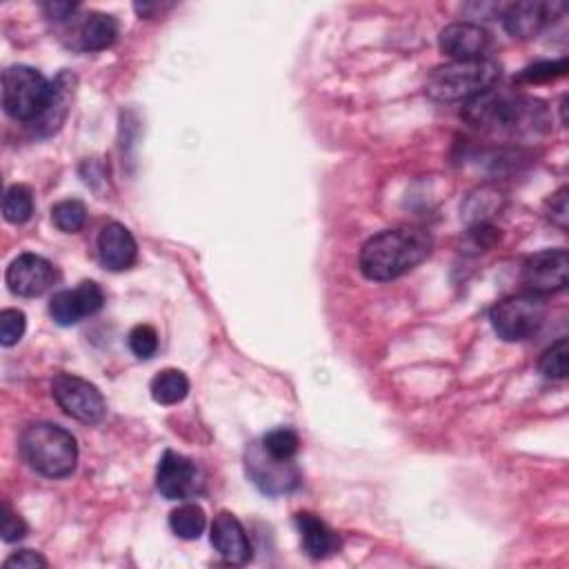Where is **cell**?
Listing matches in <instances>:
<instances>
[{"instance_id": "cell-1", "label": "cell", "mask_w": 569, "mask_h": 569, "mask_svg": "<svg viewBox=\"0 0 569 569\" xmlns=\"http://www.w3.org/2000/svg\"><path fill=\"white\" fill-rule=\"evenodd\" d=\"M462 116L473 127L511 136H538L549 124L547 109L540 100L496 89L467 100Z\"/></svg>"}, {"instance_id": "cell-2", "label": "cell", "mask_w": 569, "mask_h": 569, "mask_svg": "<svg viewBox=\"0 0 569 569\" xmlns=\"http://www.w3.org/2000/svg\"><path fill=\"white\" fill-rule=\"evenodd\" d=\"M429 251L431 238L422 229H385L362 244L358 267L365 278L389 282L416 269L429 256Z\"/></svg>"}, {"instance_id": "cell-3", "label": "cell", "mask_w": 569, "mask_h": 569, "mask_svg": "<svg viewBox=\"0 0 569 569\" xmlns=\"http://www.w3.org/2000/svg\"><path fill=\"white\" fill-rule=\"evenodd\" d=\"M20 451L29 467L44 478H67L78 462L76 438L53 422L29 425L20 438Z\"/></svg>"}, {"instance_id": "cell-4", "label": "cell", "mask_w": 569, "mask_h": 569, "mask_svg": "<svg viewBox=\"0 0 569 569\" xmlns=\"http://www.w3.org/2000/svg\"><path fill=\"white\" fill-rule=\"evenodd\" d=\"M500 78V62L493 58L449 62L429 73L425 89L438 102L471 100L489 91Z\"/></svg>"}, {"instance_id": "cell-5", "label": "cell", "mask_w": 569, "mask_h": 569, "mask_svg": "<svg viewBox=\"0 0 569 569\" xmlns=\"http://www.w3.org/2000/svg\"><path fill=\"white\" fill-rule=\"evenodd\" d=\"M51 82L27 64H13L2 71V107L13 120L31 122L49 98Z\"/></svg>"}, {"instance_id": "cell-6", "label": "cell", "mask_w": 569, "mask_h": 569, "mask_svg": "<svg viewBox=\"0 0 569 569\" xmlns=\"http://www.w3.org/2000/svg\"><path fill=\"white\" fill-rule=\"evenodd\" d=\"M547 316V305L538 293H518L491 307L489 320L498 338L507 342L527 340L540 331Z\"/></svg>"}, {"instance_id": "cell-7", "label": "cell", "mask_w": 569, "mask_h": 569, "mask_svg": "<svg viewBox=\"0 0 569 569\" xmlns=\"http://www.w3.org/2000/svg\"><path fill=\"white\" fill-rule=\"evenodd\" d=\"M51 396L58 407L78 422L96 425L104 418L107 405L102 393L89 380L73 373H58L51 380Z\"/></svg>"}, {"instance_id": "cell-8", "label": "cell", "mask_w": 569, "mask_h": 569, "mask_svg": "<svg viewBox=\"0 0 569 569\" xmlns=\"http://www.w3.org/2000/svg\"><path fill=\"white\" fill-rule=\"evenodd\" d=\"M247 473L251 482L269 496L289 493L300 485V471L293 460H278L269 456L260 442H253L247 449Z\"/></svg>"}, {"instance_id": "cell-9", "label": "cell", "mask_w": 569, "mask_h": 569, "mask_svg": "<svg viewBox=\"0 0 569 569\" xmlns=\"http://www.w3.org/2000/svg\"><path fill=\"white\" fill-rule=\"evenodd\" d=\"M202 473L193 460L167 449L156 469V487L167 500H189L202 491Z\"/></svg>"}, {"instance_id": "cell-10", "label": "cell", "mask_w": 569, "mask_h": 569, "mask_svg": "<svg viewBox=\"0 0 569 569\" xmlns=\"http://www.w3.org/2000/svg\"><path fill=\"white\" fill-rule=\"evenodd\" d=\"M569 256L565 249H545L529 256L522 264V282L529 293H553L567 287Z\"/></svg>"}, {"instance_id": "cell-11", "label": "cell", "mask_w": 569, "mask_h": 569, "mask_svg": "<svg viewBox=\"0 0 569 569\" xmlns=\"http://www.w3.org/2000/svg\"><path fill=\"white\" fill-rule=\"evenodd\" d=\"M104 305V293L98 282L82 280L76 289H62L53 293L49 302V313L60 327L78 325L82 318L93 316Z\"/></svg>"}, {"instance_id": "cell-12", "label": "cell", "mask_w": 569, "mask_h": 569, "mask_svg": "<svg viewBox=\"0 0 569 569\" xmlns=\"http://www.w3.org/2000/svg\"><path fill=\"white\" fill-rule=\"evenodd\" d=\"M4 280L11 293L22 298H36V296H42L53 284L56 269L42 256L22 253L7 267Z\"/></svg>"}, {"instance_id": "cell-13", "label": "cell", "mask_w": 569, "mask_h": 569, "mask_svg": "<svg viewBox=\"0 0 569 569\" xmlns=\"http://www.w3.org/2000/svg\"><path fill=\"white\" fill-rule=\"evenodd\" d=\"M440 51L449 56L453 62L480 60L487 58L491 47V36L485 27L476 22H453L440 31L438 38Z\"/></svg>"}, {"instance_id": "cell-14", "label": "cell", "mask_w": 569, "mask_h": 569, "mask_svg": "<svg viewBox=\"0 0 569 569\" xmlns=\"http://www.w3.org/2000/svg\"><path fill=\"white\" fill-rule=\"evenodd\" d=\"M73 93H76V76L67 69H62L53 80H51V89H49V98L42 107V111L29 122L31 129L38 136H51L56 133L62 122L69 116L71 102H73Z\"/></svg>"}, {"instance_id": "cell-15", "label": "cell", "mask_w": 569, "mask_h": 569, "mask_svg": "<svg viewBox=\"0 0 569 569\" xmlns=\"http://www.w3.org/2000/svg\"><path fill=\"white\" fill-rule=\"evenodd\" d=\"M211 547L229 565H244L251 558V542L242 522L231 511H220L209 531Z\"/></svg>"}, {"instance_id": "cell-16", "label": "cell", "mask_w": 569, "mask_h": 569, "mask_svg": "<svg viewBox=\"0 0 569 569\" xmlns=\"http://www.w3.org/2000/svg\"><path fill=\"white\" fill-rule=\"evenodd\" d=\"M560 9L562 4H549V2H536V0L511 2L502 11V24L513 38H533L553 20V11H560Z\"/></svg>"}, {"instance_id": "cell-17", "label": "cell", "mask_w": 569, "mask_h": 569, "mask_svg": "<svg viewBox=\"0 0 569 569\" xmlns=\"http://www.w3.org/2000/svg\"><path fill=\"white\" fill-rule=\"evenodd\" d=\"M138 244L131 231L120 222H109L98 236V258L109 271L129 269L136 262Z\"/></svg>"}, {"instance_id": "cell-18", "label": "cell", "mask_w": 569, "mask_h": 569, "mask_svg": "<svg viewBox=\"0 0 569 569\" xmlns=\"http://www.w3.org/2000/svg\"><path fill=\"white\" fill-rule=\"evenodd\" d=\"M293 520H296V527L300 531L302 549L307 551V556H311V558H327L329 553H333L338 549V545H340L338 536L316 513L298 511Z\"/></svg>"}, {"instance_id": "cell-19", "label": "cell", "mask_w": 569, "mask_h": 569, "mask_svg": "<svg viewBox=\"0 0 569 569\" xmlns=\"http://www.w3.org/2000/svg\"><path fill=\"white\" fill-rule=\"evenodd\" d=\"M118 38V22L109 13H89L76 29V47L82 51H102Z\"/></svg>"}, {"instance_id": "cell-20", "label": "cell", "mask_w": 569, "mask_h": 569, "mask_svg": "<svg viewBox=\"0 0 569 569\" xmlns=\"http://www.w3.org/2000/svg\"><path fill=\"white\" fill-rule=\"evenodd\" d=\"M149 391L158 405H178L189 393V380L180 369H162L153 376Z\"/></svg>"}, {"instance_id": "cell-21", "label": "cell", "mask_w": 569, "mask_h": 569, "mask_svg": "<svg viewBox=\"0 0 569 569\" xmlns=\"http://www.w3.org/2000/svg\"><path fill=\"white\" fill-rule=\"evenodd\" d=\"M169 527L171 531L182 538V540H196L202 536L204 527H207V516L202 511L200 505L196 502H184L180 507H176L169 513Z\"/></svg>"}, {"instance_id": "cell-22", "label": "cell", "mask_w": 569, "mask_h": 569, "mask_svg": "<svg viewBox=\"0 0 569 569\" xmlns=\"http://www.w3.org/2000/svg\"><path fill=\"white\" fill-rule=\"evenodd\" d=\"M2 216L11 224H24L33 216V196L24 184H13L4 191Z\"/></svg>"}, {"instance_id": "cell-23", "label": "cell", "mask_w": 569, "mask_h": 569, "mask_svg": "<svg viewBox=\"0 0 569 569\" xmlns=\"http://www.w3.org/2000/svg\"><path fill=\"white\" fill-rule=\"evenodd\" d=\"M260 445L269 456H273L278 460H293V456L298 453V447H300V438L293 429L278 427V429H271L269 433H264Z\"/></svg>"}, {"instance_id": "cell-24", "label": "cell", "mask_w": 569, "mask_h": 569, "mask_svg": "<svg viewBox=\"0 0 569 569\" xmlns=\"http://www.w3.org/2000/svg\"><path fill=\"white\" fill-rule=\"evenodd\" d=\"M51 220L53 224L64 231V233H76L84 227L87 222V207L76 200V198H67V200H60L58 204H53L51 209Z\"/></svg>"}, {"instance_id": "cell-25", "label": "cell", "mask_w": 569, "mask_h": 569, "mask_svg": "<svg viewBox=\"0 0 569 569\" xmlns=\"http://www.w3.org/2000/svg\"><path fill=\"white\" fill-rule=\"evenodd\" d=\"M567 362H569V342L567 338H560L549 349H545V353L538 360V369L545 378L560 380L567 376Z\"/></svg>"}, {"instance_id": "cell-26", "label": "cell", "mask_w": 569, "mask_h": 569, "mask_svg": "<svg viewBox=\"0 0 569 569\" xmlns=\"http://www.w3.org/2000/svg\"><path fill=\"white\" fill-rule=\"evenodd\" d=\"M129 349L140 360H149L158 351V331L151 325H136L129 331Z\"/></svg>"}, {"instance_id": "cell-27", "label": "cell", "mask_w": 569, "mask_h": 569, "mask_svg": "<svg viewBox=\"0 0 569 569\" xmlns=\"http://www.w3.org/2000/svg\"><path fill=\"white\" fill-rule=\"evenodd\" d=\"M27 329V318L20 309H2L0 311V345H16Z\"/></svg>"}, {"instance_id": "cell-28", "label": "cell", "mask_w": 569, "mask_h": 569, "mask_svg": "<svg viewBox=\"0 0 569 569\" xmlns=\"http://www.w3.org/2000/svg\"><path fill=\"white\" fill-rule=\"evenodd\" d=\"M567 71V60H545V62H536L527 69H522L520 80L522 82H547L553 80L558 76H562Z\"/></svg>"}, {"instance_id": "cell-29", "label": "cell", "mask_w": 569, "mask_h": 569, "mask_svg": "<svg viewBox=\"0 0 569 569\" xmlns=\"http://www.w3.org/2000/svg\"><path fill=\"white\" fill-rule=\"evenodd\" d=\"M0 531H2L4 542H16V540L27 536V522L16 511H11L9 505H2V527H0Z\"/></svg>"}, {"instance_id": "cell-30", "label": "cell", "mask_w": 569, "mask_h": 569, "mask_svg": "<svg viewBox=\"0 0 569 569\" xmlns=\"http://www.w3.org/2000/svg\"><path fill=\"white\" fill-rule=\"evenodd\" d=\"M547 218L558 224L560 229H567L569 207H567V187H560L549 200H547Z\"/></svg>"}, {"instance_id": "cell-31", "label": "cell", "mask_w": 569, "mask_h": 569, "mask_svg": "<svg viewBox=\"0 0 569 569\" xmlns=\"http://www.w3.org/2000/svg\"><path fill=\"white\" fill-rule=\"evenodd\" d=\"M47 565V558L33 549H20L4 560V569H40Z\"/></svg>"}, {"instance_id": "cell-32", "label": "cell", "mask_w": 569, "mask_h": 569, "mask_svg": "<svg viewBox=\"0 0 569 569\" xmlns=\"http://www.w3.org/2000/svg\"><path fill=\"white\" fill-rule=\"evenodd\" d=\"M42 9H44L47 18H51V20H69L73 16V11L78 9V4H71V2H47Z\"/></svg>"}]
</instances>
